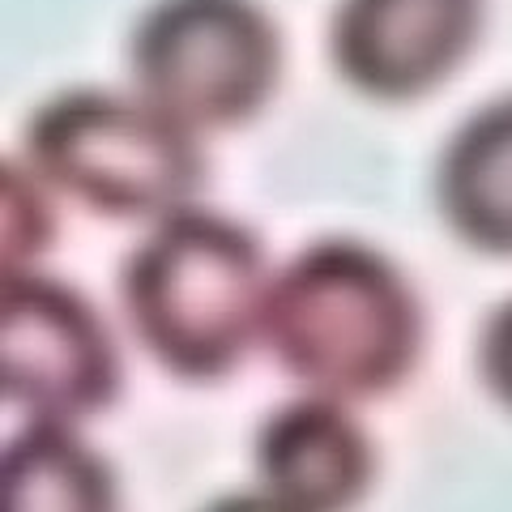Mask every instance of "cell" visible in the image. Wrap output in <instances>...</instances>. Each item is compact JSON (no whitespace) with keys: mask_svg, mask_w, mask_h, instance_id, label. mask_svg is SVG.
Wrapping results in <instances>:
<instances>
[{"mask_svg":"<svg viewBox=\"0 0 512 512\" xmlns=\"http://www.w3.org/2000/svg\"><path fill=\"white\" fill-rule=\"evenodd\" d=\"M265 338L316 397L393 393L423 350V308L389 256L355 239L303 248L269 286Z\"/></svg>","mask_w":512,"mask_h":512,"instance_id":"cell-1","label":"cell"},{"mask_svg":"<svg viewBox=\"0 0 512 512\" xmlns=\"http://www.w3.org/2000/svg\"><path fill=\"white\" fill-rule=\"evenodd\" d=\"M261 239L235 218L180 210L124 261V312L137 342L180 380H218L265 329Z\"/></svg>","mask_w":512,"mask_h":512,"instance_id":"cell-2","label":"cell"},{"mask_svg":"<svg viewBox=\"0 0 512 512\" xmlns=\"http://www.w3.org/2000/svg\"><path fill=\"white\" fill-rule=\"evenodd\" d=\"M43 184L107 218H171L205 180V154L188 124L146 99L69 90L43 103L26 128Z\"/></svg>","mask_w":512,"mask_h":512,"instance_id":"cell-3","label":"cell"},{"mask_svg":"<svg viewBox=\"0 0 512 512\" xmlns=\"http://www.w3.org/2000/svg\"><path fill=\"white\" fill-rule=\"evenodd\" d=\"M133 77L192 133L235 128L274 94L282 35L256 0H158L133 30Z\"/></svg>","mask_w":512,"mask_h":512,"instance_id":"cell-4","label":"cell"},{"mask_svg":"<svg viewBox=\"0 0 512 512\" xmlns=\"http://www.w3.org/2000/svg\"><path fill=\"white\" fill-rule=\"evenodd\" d=\"M0 393L30 423L69 427L99 414L120 393V355L69 282L5 274L0 286Z\"/></svg>","mask_w":512,"mask_h":512,"instance_id":"cell-5","label":"cell"},{"mask_svg":"<svg viewBox=\"0 0 512 512\" xmlns=\"http://www.w3.org/2000/svg\"><path fill=\"white\" fill-rule=\"evenodd\" d=\"M478 26L483 0H342L329 52L355 90L406 103L461 69Z\"/></svg>","mask_w":512,"mask_h":512,"instance_id":"cell-6","label":"cell"},{"mask_svg":"<svg viewBox=\"0 0 512 512\" xmlns=\"http://www.w3.org/2000/svg\"><path fill=\"white\" fill-rule=\"evenodd\" d=\"M261 491L295 512H346L376 474L367 431L333 397H299L274 410L256 436Z\"/></svg>","mask_w":512,"mask_h":512,"instance_id":"cell-7","label":"cell"},{"mask_svg":"<svg viewBox=\"0 0 512 512\" xmlns=\"http://www.w3.org/2000/svg\"><path fill=\"white\" fill-rule=\"evenodd\" d=\"M436 197L461 244L487 256H512V99L478 107L448 137Z\"/></svg>","mask_w":512,"mask_h":512,"instance_id":"cell-8","label":"cell"},{"mask_svg":"<svg viewBox=\"0 0 512 512\" xmlns=\"http://www.w3.org/2000/svg\"><path fill=\"white\" fill-rule=\"evenodd\" d=\"M0 512H120L111 466L60 423H26L0 457Z\"/></svg>","mask_w":512,"mask_h":512,"instance_id":"cell-9","label":"cell"},{"mask_svg":"<svg viewBox=\"0 0 512 512\" xmlns=\"http://www.w3.org/2000/svg\"><path fill=\"white\" fill-rule=\"evenodd\" d=\"M43 244H52V201L43 192V175L5 158V274H22Z\"/></svg>","mask_w":512,"mask_h":512,"instance_id":"cell-10","label":"cell"},{"mask_svg":"<svg viewBox=\"0 0 512 512\" xmlns=\"http://www.w3.org/2000/svg\"><path fill=\"white\" fill-rule=\"evenodd\" d=\"M478 376L495 402L512 410V299H504L478 333Z\"/></svg>","mask_w":512,"mask_h":512,"instance_id":"cell-11","label":"cell"},{"mask_svg":"<svg viewBox=\"0 0 512 512\" xmlns=\"http://www.w3.org/2000/svg\"><path fill=\"white\" fill-rule=\"evenodd\" d=\"M205 512H295V508H286L282 500H274V495H265V491H239V495H227V500L210 504Z\"/></svg>","mask_w":512,"mask_h":512,"instance_id":"cell-12","label":"cell"}]
</instances>
